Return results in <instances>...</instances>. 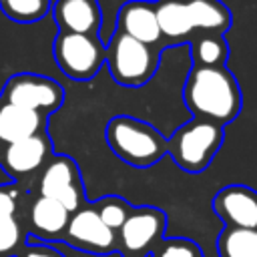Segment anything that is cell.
<instances>
[{"mask_svg":"<svg viewBox=\"0 0 257 257\" xmlns=\"http://www.w3.org/2000/svg\"><path fill=\"white\" fill-rule=\"evenodd\" d=\"M149 257H205L199 243L185 237H173L163 239L155 245Z\"/></svg>","mask_w":257,"mask_h":257,"instance_id":"23","label":"cell"},{"mask_svg":"<svg viewBox=\"0 0 257 257\" xmlns=\"http://www.w3.org/2000/svg\"><path fill=\"white\" fill-rule=\"evenodd\" d=\"M62 241L72 249L92 255H108L118 251L116 233L102 223V219L96 215L90 203L70 215Z\"/></svg>","mask_w":257,"mask_h":257,"instance_id":"9","label":"cell"},{"mask_svg":"<svg viewBox=\"0 0 257 257\" xmlns=\"http://www.w3.org/2000/svg\"><path fill=\"white\" fill-rule=\"evenodd\" d=\"M2 149H4V143L0 141V157H2Z\"/></svg>","mask_w":257,"mask_h":257,"instance_id":"26","label":"cell"},{"mask_svg":"<svg viewBox=\"0 0 257 257\" xmlns=\"http://www.w3.org/2000/svg\"><path fill=\"white\" fill-rule=\"evenodd\" d=\"M28 243V231L20 217L0 215V257H18Z\"/></svg>","mask_w":257,"mask_h":257,"instance_id":"20","label":"cell"},{"mask_svg":"<svg viewBox=\"0 0 257 257\" xmlns=\"http://www.w3.org/2000/svg\"><path fill=\"white\" fill-rule=\"evenodd\" d=\"M46 124H48L46 114L10 104L0 98V141L4 145L44 133Z\"/></svg>","mask_w":257,"mask_h":257,"instance_id":"15","label":"cell"},{"mask_svg":"<svg viewBox=\"0 0 257 257\" xmlns=\"http://www.w3.org/2000/svg\"><path fill=\"white\" fill-rule=\"evenodd\" d=\"M2 12L14 22H36L46 16L50 0H0Z\"/></svg>","mask_w":257,"mask_h":257,"instance_id":"22","label":"cell"},{"mask_svg":"<svg viewBox=\"0 0 257 257\" xmlns=\"http://www.w3.org/2000/svg\"><path fill=\"white\" fill-rule=\"evenodd\" d=\"M153 4H155L157 20L161 26V34L169 44L189 42L195 36L185 0H157Z\"/></svg>","mask_w":257,"mask_h":257,"instance_id":"16","label":"cell"},{"mask_svg":"<svg viewBox=\"0 0 257 257\" xmlns=\"http://www.w3.org/2000/svg\"><path fill=\"white\" fill-rule=\"evenodd\" d=\"M50 159H52V141L44 131L34 137L4 145L0 165L4 167L10 179L20 183L40 173Z\"/></svg>","mask_w":257,"mask_h":257,"instance_id":"10","label":"cell"},{"mask_svg":"<svg viewBox=\"0 0 257 257\" xmlns=\"http://www.w3.org/2000/svg\"><path fill=\"white\" fill-rule=\"evenodd\" d=\"M167 229V215L157 207H133L128 219L118 229V251L128 257H149Z\"/></svg>","mask_w":257,"mask_h":257,"instance_id":"8","label":"cell"},{"mask_svg":"<svg viewBox=\"0 0 257 257\" xmlns=\"http://www.w3.org/2000/svg\"><path fill=\"white\" fill-rule=\"evenodd\" d=\"M54 58L58 68L72 80H90L106 58V46L98 36L60 30L54 40Z\"/></svg>","mask_w":257,"mask_h":257,"instance_id":"5","label":"cell"},{"mask_svg":"<svg viewBox=\"0 0 257 257\" xmlns=\"http://www.w3.org/2000/svg\"><path fill=\"white\" fill-rule=\"evenodd\" d=\"M225 141V128L201 120V118H191L189 122L181 124L169 143V155L173 157L175 165L183 169L185 173H203L219 153L221 145Z\"/></svg>","mask_w":257,"mask_h":257,"instance_id":"3","label":"cell"},{"mask_svg":"<svg viewBox=\"0 0 257 257\" xmlns=\"http://www.w3.org/2000/svg\"><path fill=\"white\" fill-rule=\"evenodd\" d=\"M26 205L28 203L24 201V191L18 183L0 185V215L20 217L24 221Z\"/></svg>","mask_w":257,"mask_h":257,"instance_id":"24","label":"cell"},{"mask_svg":"<svg viewBox=\"0 0 257 257\" xmlns=\"http://www.w3.org/2000/svg\"><path fill=\"white\" fill-rule=\"evenodd\" d=\"M161 50L143 44L122 32H114L106 44V66L110 76L122 86L147 84L159 68Z\"/></svg>","mask_w":257,"mask_h":257,"instance_id":"4","label":"cell"},{"mask_svg":"<svg viewBox=\"0 0 257 257\" xmlns=\"http://www.w3.org/2000/svg\"><path fill=\"white\" fill-rule=\"evenodd\" d=\"M122 257H128V255H122Z\"/></svg>","mask_w":257,"mask_h":257,"instance_id":"27","label":"cell"},{"mask_svg":"<svg viewBox=\"0 0 257 257\" xmlns=\"http://www.w3.org/2000/svg\"><path fill=\"white\" fill-rule=\"evenodd\" d=\"M215 245L219 257H257V229L223 227Z\"/></svg>","mask_w":257,"mask_h":257,"instance_id":"19","label":"cell"},{"mask_svg":"<svg viewBox=\"0 0 257 257\" xmlns=\"http://www.w3.org/2000/svg\"><path fill=\"white\" fill-rule=\"evenodd\" d=\"M193 66H225L229 58V44L223 34H195L189 40Z\"/></svg>","mask_w":257,"mask_h":257,"instance_id":"18","label":"cell"},{"mask_svg":"<svg viewBox=\"0 0 257 257\" xmlns=\"http://www.w3.org/2000/svg\"><path fill=\"white\" fill-rule=\"evenodd\" d=\"M18 257H64V255L46 243H36V239H28V243L18 253Z\"/></svg>","mask_w":257,"mask_h":257,"instance_id":"25","label":"cell"},{"mask_svg":"<svg viewBox=\"0 0 257 257\" xmlns=\"http://www.w3.org/2000/svg\"><path fill=\"white\" fill-rule=\"evenodd\" d=\"M104 137L110 151L120 161L139 169L159 163L169 151L167 139L153 124L124 114L112 116L108 120Z\"/></svg>","mask_w":257,"mask_h":257,"instance_id":"2","label":"cell"},{"mask_svg":"<svg viewBox=\"0 0 257 257\" xmlns=\"http://www.w3.org/2000/svg\"><path fill=\"white\" fill-rule=\"evenodd\" d=\"M116 30L155 48H159L163 40L155 4L147 0H131L122 4L116 14Z\"/></svg>","mask_w":257,"mask_h":257,"instance_id":"13","label":"cell"},{"mask_svg":"<svg viewBox=\"0 0 257 257\" xmlns=\"http://www.w3.org/2000/svg\"><path fill=\"white\" fill-rule=\"evenodd\" d=\"M38 195L58 201L68 213L88 205L80 169L68 155H52L38 177Z\"/></svg>","mask_w":257,"mask_h":257,"instance_id":"6","label":"cell"},{"mask_svg":"<svg viewBox=\"0 0 257 257\" xmlns=\"http://www.w3.org/2000/svg\"><path fill=\"white\" fill-rule=\"evenodd\" d=\"M70 215L58 201L36 195L28 201L26 213H24V225L28 235L32 233V239L40 241H62Z\"/></svg>","mask_w":257,"mask_h":257,"instance_id":"12","label":"cell"},{"mask_svg":"<svg viewBox=\"0 0 257 257\" xmlns=\"http://www.w3.org/2000/svg\"><path fill=\"white\" fill-rule=\"evenodd\" d=\"M0 98L48 116L64 102V88L50 76L20 72L8 78Z\"/></svg>","mask_w":257,"mask_h":257,"instance_id":"7","label":"cell"},{"mask_svg":"<svg viewBox=\"0 0 257 257\" xmlns=\"http://www.w3.org/2000/svg\"><path fill=\"white\" fill-rule=\"evenodd\" d=\"M52 16L62 32L96 36L102 24L98 0H56Z\"/></svg>","mask_w":257,"mask_h":257,"instance_id":"14","label":"cell"},{"mask_svg":"<svg viewBox=\"0 0 257 257\" xmlns=\"http://www.w3.org/2000/svg\"><path fill=\"white\" fill-rule=\"evenodd\" d=\"M90 205L96 211V215L102 219V223L108 229H112L114 233H118V229L124 225V221L128 219V215L133 211V207L122 197H116V195H106Z\"/></svg>","mask_w":257,"mask_h":257,"instance_id":"21","label":"cell"},{"mask_svg":"<svg viewBox=\"0 0 257 257\" xmlns=\"http://www.w3.org/2000/svg\"><path fill=\"white\" fill-rule=\"evenodd\" d=\"M195 34H223L231 28V10L221 0H185Z\"/></svg>","mask_w":257,"mask_h":257,"instance_id":"17","label":"cell"},{"mask_svg":"<svg viewBox=\"0 0 257 257\" xmlns=\"http://www.w3.org/2000/svg\"><path fill=\"white\" fill-rule=\"evenodd\" d=\"M183 100L193 118L219 126L235 120L243 106L239 82L227 66H193L183 86Z\"/></svg>","mask_w":257,"mask_h":257,"instance_id":"1","label":"cell"},{"mask_svg":"<svg viewBox=\"0 0 257 257\" xmlns=\"http://www.w3.org/2000/svg\"><path fill=\"white\" fill-rule=\"evenodd\" d=\"M213 213L225 227L257 229V191L247 185H227L211 201Z\"/></svg>","mask_w":257,"mask_h":257,"instance_id":"11","label":"cell"}]
</instances>
